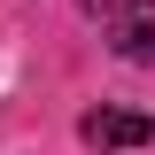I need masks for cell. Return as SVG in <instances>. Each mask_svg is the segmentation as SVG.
Returning <instances> with one entry per match:
<instances>
[{"mask_svg": "<svg viewBox=\"0 0 155 155\" xmlns=\"http://www.w3.org/2000/svg\"><path fill=\"white\" fill-rule=\"evenodd\" d=\"M116 54L124 62H155V0H124L116 8Z\"/></svg>", "mask_w": 155, "mask_h": 155, "instance_id": "2", "label": "cell"}, {"mask_svg": "<svg viewBox=\"0 0 155 155\" xmlns=\"http://www.w3.org/2000/svg\"><path fill=\"white\" fill-rule=\"evenodd\" d=\"M78 132H85V147H140L155 124H147L140 109H93L85 124H78Z\"/></svg>", "mask_w": 155, "mask_h": 155, "instance_id": "1", "label": "cell"}, {"mask_svg": "<svg viewBox=\"0 0 155 155\" xmlns=\"http://www.w3.org/2000/svg\"><path fill=\"white\" fill-rule=\"evenodd\" d=\"M85 8H101V0H85Z\"/></svg>", "mask_w": 155, "mask_h": 155, "instance_id": "3", "label": "cell"}]
</instances>
